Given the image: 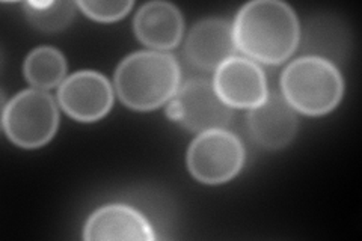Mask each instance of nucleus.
Wrapping results in <instances>:
<instances>
[{
  "mask_svg": "<svg viewBox=\"0 0 362 241\" xmlns=\"http://www.w3.org/2000/svg\"><path fill=\"white\" fill-rule=\"evenodd\" d=\"M245 146L234 133L225 129L199 133L187 149V167L204 184H223L242 170Z\"/></svg>",
  "mask_w": 362,
  "mask_h": 241,
  "instance_id": "5",
  "label": "nucleus"
},
{
  "mask_svg": "<svg viewBox=\"0 0 362 241\" xmlns=\"http://www.w3.org/2000/svg\"><path fill=\"white\" fill-rule=\"evenodd\" d=\"M118 97L127 107L148 112L163 106L180 89V66L166 52H136L115 73Z\"/></svg>",
  "mask_w": 362,
  "mask_h": 241,
  "instance_id": "2",
  "label": "nucleus"
},
{
  "mask_svg": "<svg viewBox=\"0 0 362 241\" xmlns=\"http://www.w3.org/2000/svg\"><path fill=\"white\" fill-rule=\"evenodd\" d=\"M213 86L225 105L235 109H254L269 95L263 70L247 57L225 61L214 73Z\"/></svg>",
  "mask_w": 362,
  "mask_h": 241,
  "instance_id": "8",
  "label": "nucleus"
},
{
  "mask_svg": "<svg viewBox=\"0 0 362 241\" xmlns=\"http://www.w3.org/2000/svg\"><path fill=\"white\" fill-rule=\"evenodd\" d=\"M2 125L8 139L17 146L26 149L44 146L58 130V106L42 89L21 90L5 106Z\"/></svg>",
  "mask_w": 362,
  "mask_h": 241,
  "instance_id": "4",
  "label": "nucleus"
},
{
  "mask_svg": "<svg viewBox=\"0 0 362 241\" xmlns=\"http://www.w3.org/2000/svg\"><path fill=\"white\" fill-rule=\"evenodd\" d=\"M58 101L68 117L78 122H94L112 109L113 89L101 73L77 71L61 83Z\"/></svg>",
  "mask_w": 362,
  "mask_h": 241,
  "instance_id": "7",
  "label": "nucleus"
},
{
  "mask_svg": "<svg viewBox=\"0 0 362 241\" xmlns=\"http://www.w3.org/2000/svg\"><path fill=\"white\" fill-rule=\"evenodd\" d=\"M25 77L35 89H52L64 82L66 61L54 47L42 45L32 50L25 61Z\"/></svg>",
  "mask_w": 362,
  "mask_h": 241,
  "instance_id": "13",
  "label": "nucleus"
},
{
  "mask_svg": "<svg viewBox=\"0 0 362 241\" xmlns=\"http://www.w3.org/2000/svg\"><path fill=\"white\" fill-rule=\"evenodd\" d=\"M83 238L153 241L156 234L145 217L126 204H109L90 214L83 228Z\"/></svg>",
  "mask_w": 362,
  "mask_h": 241,
  "instance_id": "11",
  "label": "nucleus"
},
{
  "mask_svg": "<svg viewBox=\"0 0 362 241\" xmlns=\"http://www.w3.org/2000/svg\"><path fill=\"white\" fill-rule=\"evenodd\" d=\"M76 6L73 2H26L23 9L33 28L42 32H59L70 26Z\"/></svg>",
  "mask_w": 362,
  "mask_h": 241,
  "instance_id": "14",
  "label": "nucleus"
},
{
  "mask_svg": "<svg viewBox=\"0 0 362 241\" xmlns=\"http://www.w3.org/2000/svg\"><path fill=\"white\" fill-rule=\"evenodd\" d=\"M76 5L82 9L85 16L101 23L117 21L126 17L133 8V2H129V0H122V2H90V0H85V2H78Z\"/></svg>",
  "mask_w": 362,
  "mask_h": 241,
  "instance_id": "15",
  "label": "nucleus"
},
{
  "mask_svg": "<svg viewBox=\"0 0 362 241\" xmlns=\"http://www.w3.org/2000/svg\"><path fill=\"white\" fill-rule=\"evenodd\" d=\"M168 117L189 131L225 129L233 118L231 107L221 100L211 82L192 78L169 101Z\"/></svg>",
  "mask_w": 362,
  "mask_h": 241,
  "instance_id": "6",
  "label": "nucleus"
},
{
  "mask_svg": "<svg viewBox=\"0 0 362 241\" xmlns=\"http://www.w3.org/2000/svg\"><path fill=\"white\" fill-rule=\"evenodd\" d=\"M134 33L146 47L165 52L175 49L183 37L185 21L177 6L168 2L144 5L133 21Z\"/></svg>",
  "mask_w": 362,
  "mask_h": 241,
  "instance_id": "12",
  "label": "nucleus"
},
{
  "mask_svg": "<svg viewBox=\"0 0 362 241\" xmlns=\"http://www.w3.org/2000/svg\"><path fill=\"white\" fill-rule=\"evenodd\" d=\"M235 47L266 65L287 61L296 50L300 29L294 11L278 0L246 4L233 23Z\"/></svg>",
  "mask_w": 362,
  "mask_h": 241,
  "instance_id": "1",
  "label": "nucleus"
},
{
  "mask_svg": "<svg viewBox=\"0 0 362 241\" xmlns=\"http://www.w3.org/2000/svg\"><path fill=\"white\" fill-rule=\"evenodd\" d=\"M282 95L288 105L308 117L332 112L343 98L344 82L338 68L317 56L293 61L281 76Z\"/></svg>",
  "mask_w": 362,
  "mask_h": 241,
  "instance_id": "3",
  "label": "nucleus"
},
{
  "mask_svg": "<svg viewBox=\"0 0 362 241\" xmlns=\"http://www.w3.org/2000/svg\"><path fill=\"white\" fill-rule=\"evenodd\" d=\"M235 50L233 25L222 18L197 23L189 32L185 45L187 61L201 70H218L234 56Z\"/></svg>",
  "mask_w": 362,
  "mask_h": 241,
  "instance_id": "10",
  "label": "nucleus"
},
{
  "mask_svg": "<svg viewBox=\"0 0 362 241\" xmlns=\"http://www.w3.org/2000/svg\"><path fill=\"white\" fill-rule=\"evenodd\" d=\"M247 127L252 139L267 149L287 146L298 133V117L281 93L267 98L247 113Z\"/></svg>",
  "mask_w": 362,
  "mask_h": 241,
  "instance_id": "9",
  "label": "nucleus"
}]
</instances>
